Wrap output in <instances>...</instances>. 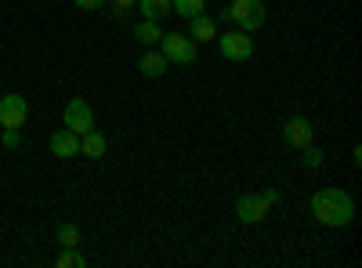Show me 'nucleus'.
Listing matches in <instances>:
<instances>
[{
  "instance_id": "obj_22",
  "label": "nucleus",
  "mask_w": 362,
  "mask_h": 268,
  "mask_svg": "<svg viewBox=\"0 0 362 268\" xmlns=\"http://www.w3.org/2000/svg\"><path fill=\"white\" fill-rule=\"evenodd\" d=\"M261 196L268 199V203H279L283 196H279V189H261Z\"/></svg>"
},
{
  "instance_id": "obj_8",
  "label": "nucleus",
  "mask_w": 362,
  "mask_h": 268,
  "mask_svg": "<svg viewBox=\"0 0 362 268\" xmlns=\"http://www.w3.org/2000/svg\"><path fill=\"white\" fill-rule=\"evenodd\" d=\"M283 141L293 145V148H305L315 141V127L308 116H290V120H283Z\"/></svg>"
},
{
  "instance_id": "obj_6",
  "label": "nucleus",
  "mask_w": 362,
  "mask_h": 268,
  "mask_svg": "<svg viewBox=\"0 0 362 268\" xmlns=\"http://www.w3.org/2000/svg\"><path fill=\"white\" fill-rule=\"evenodd\" d=\"M62 124L73 134H87L90 127H95V109H90L83 98H69L66 102V112H62Z\"/></svg>"
},
{
  "instance_id": "obj_19",
  "label": "nucleus",
  "mask_w": 362,
  "mask_h": 268,
  "mask_svg": "<svg viewBox=\"0 0 362 268\" xmlns=\"http://www.w3.org/2000/svg\"><path fill=\"white\" fill-rule=\"evenodd\" d=\"M4 148H18V141H22V134H18V127H4Z\"/></svg>"
},
{
  "instance_id": "obj_11",
  "label": "nucleus",
  "mask_w": 362,
  "mask_h": 268,
  "mask_svg": "<svg viewBox=\"0 0 362 268\" xmlns=\"http://www.w3.org/2000/svg\"><path fill=\"white\" fill-rule=\"evenodd\" d=\"M105 148H109V138H105L102 131L90 127L87 134H80V156H87V160H102V156H105Z\"/></svg>"
},
{
  "instance_id": "obj_1",
  "label": "nucleus",
  "mask_w": 362,
  "mask_h": 268,
  "mask_svg": "<svg viewBox=\"0 0 362 268\" xmlns=\"http://www.w3.org/2000/svg\"><path fill=\"white\" fill-rule=\"evenodd\" d=\"M312 218L326 228H344L355 221V199L351 192L329 185V189H319L312 192Z\"/></svg>"
},
{
  "instance_id": "obj_18",
  "label": "nucleus",
  "mask_w": 362,
  "mask_h": 268,
  "mask_svg": "<svg viewBox=\"0 0 362 268\" xmlns=\"http://www.w3.org/2000/svg\"><path fill=\"white\" fill-rule=\"evenodd\" d=\"M300 163H305L308 170H319V167L326 163V156L319 153V148H315V145H305V148H300Z\"/></svg>"
},
{
  "instance_id": "obj_12",
  "label": "nucleus",
  "mask_w": 362,
  "mask_h": 268,
  "mask_svg": "<svg viewBox=\"0 0 362 268\" xmlns=\"http://www.w3.org/2000/svg\"><path fill=\"white\" fill-rule=\"evenodd\" d=\"M138 69H141V76H148V80H156V76H163L167 69H170V62L160 54V51H145L141 58H138Z\"/></svg>"
},
{
  "instance_id": "obj_16",
  "label": "nucleus",
  "mask_w": 362,
  "mask_h": 268,
  "mask_svg": "<svg viewBox=\"0 0 362 268\" xmlns=\"http://www.w3.org/2000/svg\"><path fill=\"white\" fill-rule=\"evenodd\" d=\"M54 243L58 247H80V225H58V232H54Z\"/></svg>"
},
{
  "instance_id": "obj_5",
  "label": "nucleus",
  "mask_w": 362,
  "mask_h": 268,
  "mask_svg": "<svg viewBox=\"0 0 362 268\" xmlns=\"http://www.w3.org/2000/svg\"><path fill=\"white\" fill-rule=\"evenodd\" d=\"M268 214H272V203L261 192H243V196L235 199V218L243 221V225H261Z\"/></svg>"
},
{
  "instance_id": "obj_9",
  "label": "nucleus",
  "mask_w": 362,
  "mask_h": 268,
  "mask_svg": "<svg viewBox=\"0 0 362 268\" xmlns=\"http://www.w3.org/2000/svg\"><path fill=\"white\" fill-rule=\"evenodd\" d=\"M51 156H58V160H73V156H80V134H73L69 127L54 131V134H51Z\"/></svg>"
},
{
  "instance_id": "obj_13",
  "label": "nucleus",
  "mask_w": 362,
  "mask_h": 268,
  "mask_svg": "<svg viewBox=\"0 0 362 268\" xmlns=\"http://www.w3.org/2000/svg\"><path fill=\"white\" fill-rule=\"evenodd\" d=\"M138 11H141V18H148V22H163L167 15H174V11H170V0H138Z\"/></svg>"
},
{
  "instance_id": "obj_15",
  "label": "nucleus",
  "mask_w": 362,
  "mask_h": 268,
  "mask_svg": "<svg viewBox=\"0 0 362 268\" xmlns=\"http://www.w3.org/2000/svg\"><path fill=\"white\" fill-rule=\"evenodd\" d=\"M170 11L181 15V18H192V15L206 11V0H170Z\"/></svg>"
},
{
  "instance_id": "obj_14",
  "label": "nucleus",
  "mask_w": 362,
  "mask_h": 268,
  "mask_svg": "<svg viewBox=\"0 0 362 268\" xmlns=\"http://www.w3.org/2000/svg\"><path fill=\"white\" fill-rule=\"evenodd\" d=\"M160 37H163V29H160V22H148V18H141V22L134 25V40H138V44H145V47H153V44H160Z\"/></svg>"
},
{
  "instance_id": "obj_2",
  "label": "nucleus",
  "mask_w": 362,
  "mask_h": 268,
  "mask_svg": "<svg viewBox=\"0 0 362 268\" xmlns=\"http://www.w3.org/2000/svg\"><path fill=\"white\" fill-rule=\"evenodd\" d=\"M221 18L225 22H235L243 33H254V29L264 25L268 11H264V0H232L228 8H221Z\"/></svg>"
},
{
  "instance_id": "obj_10",
  "label": "nucleus",
  "mask_w": 362,
  "mask_h": 268,
  "mask_svg": "<svg viewBox=\"0 0 362 268\" xmlns=\"http://www.w3.org/2000/svg\"><path fill=\"white\" fill-rule=\"evenodd\" d=\"M189 37H192L196 44H210V40L218 37V22L210 18L206 11H203V15H192V18H189Z\"/></svg>"
},
{
  "instance_id": "obj_3",
  "label": "nucleus",
  "mask_w": 362,
  "mask_h": 268,
  "mask_svg": "<svg viewBox=\"0 0 362 268\" xmlns=\"http://www.w3.org/2000/svg\"><path fill=\"white\" fill-rule=\"evenodd\" d=\"M160 54L167 58L170 66H192L196 54H199V44L185 33H163L160 37Z\"/></svg>"
},
{
  "instance_id": "obj_17",
  "label": "nucleus",
  "mask_w": 362,
  "mask_h": 268,
  "mask_svg": "<svg viewBox=\"0 0 362 268\" xmlns=\"http://www.w3.org/2000/svg\"><path fill=\"white\" fill-rule=\"evenodd\" d=\"M58 268H83L87 264V257L80 254V247H66L62 254H58V261H54Z\"/></svg>"
},
{
  "instance_id": "obj_20",
  "label": "nucleus",
  "mask_w": 362,
  "mask_h": 268,
  "mask_svg": "<svg viewBox=\"0 0 362 268\" xmlns=\"http://www.w3.org/2000/svg\"><path fill=\"white\" fill-rule=\"evenodd\" d=\"M73 4H76L80 11H102V8L109 4V0H73Z\"/></svg>"
},
{
  "instance_id": "obj_4",
  "label": "nucleus",
  "mask_w": 362,
  "mask_h": 268,
  "mask_svg": "<svg viewBox=\"0 0 362 268\" xmlns=\"http://www.w3.org/2000/svg\"><path fill=\"white\" fill-rule=\"evenodd\" d=\"M214 40H218L221 58H228V62H247V58L254 54V40H250V33H243V29H232V33L214 37Z\"/></svg>"
},
{
  "instance_id": "obj_7",
  "label": "nucleus",
  "mask_w": 362,
  "mask_h": 268,
  "mask_svg": "<svg viewBox=\"0 0 362 268\" xmlns=\"http://www.w3.org/2000/svg\"><path fill=\"white\" fill-rule=\"evenodd\" d=\"M25 120H29V102L22 98V95H4L0 98V127H25Z\"/></svg>"
},
{
  "instance_id": "obj_21",
  "label": "nucleus",
  "mask_w": 362,
  "mask_h": 268,
  "mask_svg": "<svg viewBox=\"0 0 362 268\" xmlns=\"http://www.w3.org/2000/svg\"><path fill=\"white\" fill-rule=\"evenodd\" d=\"M112 4H116V15H124V11H131L138 4V0H112Z\"/></svg>"
}]
</instances>
